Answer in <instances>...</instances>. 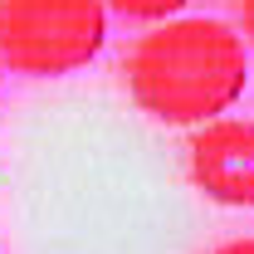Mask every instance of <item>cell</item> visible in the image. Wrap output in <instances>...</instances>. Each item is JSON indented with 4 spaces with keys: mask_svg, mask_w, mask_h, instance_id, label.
Listing matches in <instances>:
<instances>
[{
    "mask_svg": "<svg viewBox=\"0 0 254 254\" xmlns=\"http://www.w3.org/2000/svg\"><path fill=\"white\" fill-rule=\"evenodd\" d=\"M210 254H254V235H245V240H225L220 250H210Z\"/></svg>",
    "mask_w": 254,
    "mask_h": 254,
    "instance_id": "cell-5",
    "label": "cell"
},
{
    "mask_svg": "<svg viewBox=\"0 0 254 254\" xmlns=\"http://www.w3.org/2000/svg\"><path fill=\"white\" fill-rule=\"evenodd\" d=\"M123 78L132 103L166 127H205L220 123L245 88H250V59L245 39L225 20L181 15L137 34L123 59Z\"/></svg>",
    "mask_w": 254,
    "mask_h": 254,
    "instance_id": "cell-1",
    "label": "cell"
},
{
    "mask_svg": "<svg viewBox=\"0 0 254 254\" xmlns=\"http://www.w3.org/2000/svg\"><path fill=\"white\" fill-rule=\"evenodd\" d=\"M0 83H5V59H0Z\"/></svg>",
    "mask_w": 254,
    "mask_h": 254,
    "instance_id": "cell-7",
    "label": "cell"
},
{
    "mask_svg": "<svg viewBox=\"0 0 254 254\" xmlns=\"http://www.w3.org/2000/svg\"><path fill=\"white\" fill-rule=\"evenodd\" d=\"M108 44L103 0H0V59L25 78L73 73Z\"/></svg>",
    "mask_w": 254,
    "mask_h": 254,
    "instance_id": "cell-2",
    "label": "cell"
},
{
    "mask_svg": "<svg viewBox=\"0 0 254 254\" xmlns=\"http://www.w3.org/2000/svg\"><path fill=\"white\" fill-rule=\"evenodd\" d=\"M190 181L215 205H254V123L220 118L190 132L186 142Z\"/></svg>",
    "mask_w": 254,
    "mask_h": 254,
    "instance_id": "cell-3",
    "label": "cell"
},
{
    "mask_svg": "<svg viewBox=\"0 0 254 254\" xmlns=\"http://www.w3.org/2000/svg\"><path fill=\"white\" fill-rule=\"evenodd\" d=\"M108 10H118L127 20H147V25H166V20H181L186 0H103Z\"/></svg>",
    "mask_w": 254,
    "mask_h": 254,
    "instance_id": "cell-4",
    "label": "cell"
},
{
    "mask_svg": "<svg viewBox=\"0 0 254 254\" xmlns=\"http://www.w3.org/2000/svg\"><path fill=\"white\" fill-rule=\"evenodd\" d=\"M240 30H245V39L254 44V0H240Z\"/></svg>",
    "mask_w": 254,
    "mask_h": 254,
    "instance_id": "cell-6",
    "label": "cell"
}]
</instances>
